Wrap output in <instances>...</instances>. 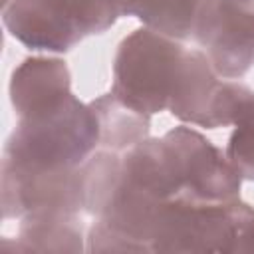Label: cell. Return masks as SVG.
<instances>
[{
	"label": "cell",
	"instance_id": "ba28073f",
	"mask_svg": "<svg viewBox=\"0 0 254 254\" xmlns=\"http://www.w3.org/2000/svg\"><path fill=\"white\" fill-rule=\"evenodd\" d=\"M91 105L99 119L103 149L123 153L147 139L149 117L125 107L111 93L97 97L95 101H91Z\"/></svg>",
	"mask_w": 254,
	"mask_h": 254
},
{
	"label": "cell",
	"instance_id": "277c9868",
	"mask_svg": "<svg viewBox=\"0 0 254 254\" xmlns=\"http://www.w3.org/2000/svg\"><path fill=\"white\" fill-rule=\"evenodd\" d=\"M113 0H8L2 20L12 38L32 50L67 52L85 36L115 24Z\"/></svg>",
	"mask_w": 254,
	"mask_h": 254
},
{
	"label": "cell",
	"instance_id": "7a4b0ae2",
	"mask_svg": "<svg viewBox=\"0 0 254 254\" xmlns=\"http://www.w3.org/2000/svg\"><path fill=\"white\" fill-rule=\"evenodd\" d=\"M115 185L155 202L226 204L240 198L242 179L212 141L179 125L123 151Z\"/></svg>",
	"mask_w": 254,
	"mask_h": 254
},
{
	"label": "cell",
	"instance_id": "30bf717a",
	"mask_svg": "<svg viewBox=\"0 0 254 254\" xmlns=\"http://www.w3.org/2000/svg\"><path fill=\"white\" fill-rule=\"evenodd\" d=\"M6 2H8V0H2V4H6Z\"/></svg>",
	"mask_w": 254,
	"mask_h": 254
},
{
	"label": "cell",
	"instance_id": "5b68a950",
	"mask_svg": "<svg viewBox=\"0 0 254 254\" xmlns=\"http://www.w3.org/2000/svg\"><path fill=\"white\" fill-rule=\"evenodd\" d=\"M192 36L224 79L254 65V0H200Z\"/></svg>",
	"mask_w": 254,
	"mask_h": 254
},
{
	"label": "cell",
	"instance_id": "6da1fadb",
	"mask_svg": "<svg viewBox=\"0 0 254 254\" xmlns=\"http://www.w3.org/2000/svg\"><path fill=\"white\" fill-rule=\"evenodd\" d=\"M224 81L200 48L145 26L117 48L111 95L147 117L171 111L183 123L218 129Z\"/></svg>",
	"mask_w": 254,
	"mask_h": 254
},
{
	"label": "cell",
	"instance_id": "8992f818",
	"mask_svg": "<svg viewBox=\"0 0 254 254\" xmlns=\"http://www.w3.org/2000/svg\"><path fill=\"white\" fill-rule=\"evenodd\" d=\"M71 93V75L60 58H28L10 79V101L16 115L54 103Z\"/></svg>",
	"mask_w": 254,
	"mask_h": 254
},
{
	"label": "cell",
	"instance_id": "9c48e42d",
	"mask_svg": "<svg viewBox=\"0 0 254 254\" xmlns=\"http://www.w3.org/2000/svg\"><path fill=\"white\" fill-rule=\"evenodd\" d=\"M232 127L224 155L242 181H254V97L238 109Z\"/></svg>",
	"mask_w": 254,
	"mask_h": 254
},
{
	"label": "cell",
	"instance_id": "52a82bcc",
	"mask_svg": "<svg viewBox=\"0 0 254 254\" xmlns=\"http://www.w3.org/2000/svg\"><path fill=\"white\" fill-rule=\"evenodd\" d=\"M121 16H135L145 26L177 40L192 36L200 0H113Z\"/></svg>",
	"mask_w": 254,
	"mask_h": 254
},
{
	"label": "cell",
	"instance_id": "3957f363",
	"mask_svg": "<svg viewBox=\"0 0 254 254\" xmlns=\"http://www.w3.org/2000/svg\"><path fill=\"white\" fill-rule=\"evenodd\" d=\"M101 145V127L93 105L73 91L65 97L18 115L4 147L2 165L22 171H71Z\"/></svg>",
	"mask_w": 254,
	"mask_h": 254
}]
</instances>
